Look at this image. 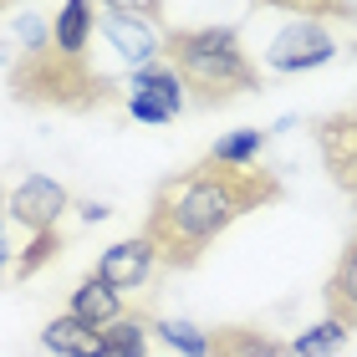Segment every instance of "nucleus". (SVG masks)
<instances>
[{"label": "nucleus", "instance_id": "obj_1", "mask_svg": "<svg viewBox=\"0 0 357 357\" xmlns=\"http://www.w3.org/2000/svg\"><path fill=\"white\" fill-rule=\"evenodd\" d=\"M281 194H286V184H281L275 169H261V164L235 169V164L199 158V164L169 174L153 189L138 235L153 245L158 266L194 271L230 225H240L255 209L281 204Z\"/></svg>", "mask_w": 357, "mask_h": 357}, {"label": "nucleus", "instance_id": "obj_2", "mask_svg": "<svg viewBox=\"0 0 357 357\" xmlns=\"http://www.w3.org/2000/svg\"><path fill=\"white\" fill-rule=\"evenodd\" d=\"M21 56L10 61L6 87L21 107H46V112H92L118 102L123 87L102 77L87 56H67L52 46V26H41L36 15L21 21Z\"/></svg>", "mask_w": 357, "mask_h": 357}, {"label": "nucleus", "instance_id": "obj_3", "mask_svg": "<svg viewBox=\"0 0 357 357\" xmlns=\"http://www.w3.org/2000/svg\"><path fill=\"white\" fill-rule=\"evenodd\" d=\"M164 61L178 72L189 107H225L261 92V67L250 61L235 26H169Z\"/></svg>", "mask_w": 357, "mask_h": 357}, {"label": "nucleus", "instance_id": "obj_4", "mask_svg": "<svg viewBox=\"0 0 357 357\" xmlns=\"http://www.w3.org/2000/svg\"><path fill=\"white\" fill-rule=\"evenodd\" d=\"M72 209V189L52 174H26L21 184L10 189L6 199V215L21 225L26 235H41V230H61V215Z\"/></svg>", "mask_w": 357, "mask_h": 357}, {"label": "nucleus", "instance_id": "obj_5", "mask_svg": "<svg viewBox=\"0 0 357 357\" xmlns=\"http://www.w3.org/2000/svg\"><path fill=\"white\" fill-rule=\"evenodd\" d=\"M332 56H337V36L327 31V21H291L266 52L271 72H317Z\"/></svg>", "mask_w": 357, "mask_h": 357}, {"label": "nucleus", "instance_id": "obj_6", "mask_svg": "<svg viewBox=\"0 0 357 357\" xmlns=\"http://www.w3.org/2000/svg\"><path fill=\"white\" fill-rule=\"evenodd\" d=\"M97 31L118 46V52L133 61V67H149V61H164V26L143 21V15H128V10H102L97 15Z\"/></svg>", "mask_w": 357, "mask_h": 357}, {"label": "nucleus", "instance_id": "obj_7", "mask_svg": "<svg viewBox=\"0 0 357 357\" xmlns=\"http://www.w3.org/2000/svg\"><path fill=\"white\" fill-rule=\"evenodd\" d=\"M153 266H158V255H153V245L143 235H128V240H118V245H107L102 250V261H97V281H107L112 291H138L143 281L153 275Z\"/></svg>", "mask_w": 357, "mask_h": 357}, {"label": "nucleus", "instance_id": "obj_8", "mask_svg": "<svg viewBox=\"0 0 357 357\" xmlns=\"http://www.w3.org/2000/svg\"><path fill=\"white\" fill-rule=\"evenodd\" d=\"M41 347L56 352V357H107V337H102V327L61 312L41 327Z\"/></svg>", "mask_w": 357, "mask_h": 357}, {"label": "nucleus", "instance_id": "obj_9", "mask_svg": "<svg viewBox=\"0 0 357 357\" xmlns=\"http://www.w3.org/2000/svg\"><path fill=\"white\" fill-rule=\"evenodd\" d=\"M321 301H327V317L332 321H342L347 332H357V225H352L347 245H342V255H337V266L327 275Z\"/></svg>", "mask_w": 357, "mask_h": 357}, {"label": "nucleus", "instance_id": "obj_10", "mask_svg": "<svg viewBox=\"0 0 357 357\" xmlns=\"http://www.w3.org/2000/svg\"><path fill=\"white\" fill-rule=\"evenodd\" d=\"M209 357H291V342L271 337L266 327H250V321H230V327L209 332Z\"/></svg>", "mask_w": 357, "mask_h": 357}, {"label": "nucleus", "instance_id": "obj_11", "mask_svg": "<svg viewBox=\"0 0 357 357\" xmlns=\"http://www.w3.org/2000/svg\"><path fill=\"white\" fill-rule=\"evenodd\" d=\"M317 153H321V164H327L332 178L347 164H357V107H342V112L317 123Z\"/></svg>", "mask_w": 357, "mask_h": 357}, {"label": "nucleus", "instance_id": "obj_12", "mask_svg": "<svg viewBox=\"0 0 357 357\" xmlns=\"http://www.w3.org/2000/svg\"><path fill=\"white\" fill-rule=\"evenodd\" d=\"M67 312L82 317V321H92V327H112L118 317H128V312H123V291H112L107 281H97V275H87V281L72 291Z\"/></svg>", "mask_w": 357, "mask_h": 357}, {"label": "nucleus", "instance_id": "obj_13", "mask_svg": "<svg viewBox=\"0 0 357 357\" xmlns=\"http://www.w3.org/2000/svg\"><path fill=\"white\" fill-rule=\"evenodd\" d=\"M92 31H97L92 0H67V6L56 10V21H52V46H56V52H67V56H87Z\"/></svg>", "mask_w": 357, "mask_h": 357}, {"label": "nucleus", "instance_id": "obj_14", "mask_svg": "<svg viewBox=\"0 0 357 357\" xmlns=\"http://www.w3.org/2000/svg\"><path fill=\"white\" fill-rule=\"evenodd\" d=\"M128 92H149V97H158L174 118L189 107V92H184V82H178V72L169 67V61H149V67H138L133 72V82H128Z\"/></svg>", "mask_w": 357, "mask_h": 357}, {"label": "nucleus", "instance_id": "obj_15", "mask_svg": "<svg viewBox=\"0 0 357 357\" xmlns=\"http://www.w3.org/2000/svg\"><path fill=\"white\" fill-rule=\"evenodd\" d=\"M266 128H240V133H225L215 149H209L204 158H215V164H235V169H245V164H261V153H266Z\"/></svg>", "mask_w": 357, "mask_h": 357}, {"label": "nucleus", "instance_id": "obj_16", "mask_svg": "<svg viewBox=\"0 0 357 357\" xmlns=\"http://www.w3.org/2000/svg\"><path fill=\"white\" fill-rule=\"evenodd\" d=\"M347 327L342 321H332V317H321L317 327H306L301 337H291V357H332V352H342L347 347Z\"/></svg>", "mask_w": 357, "mask_h": 357}, {"label": "nucleus", "instance_id": "obj_17", "mask_svg": "<svg viewBox=\"0 0 357 357\" xmlns=\"http://www.w3.org/2000/svg\"><path fill=\"white\" fill-rule=\"evenodd\" d=\"M149 332L164 347H174L178 357H209V332L194 327V321H158V317H149Z\"/></svg>", "mask_w": 357, "mask_h": 357}, {"label": "nucleus", "instance_id": "obj_18", "mask_svg": "<svg viewBox=\"0 0 357 357\" xmlns=\"http://www.w3.org/2000/svg\"><path fill=\"white\" fill-rule=\"evenodd\" d=\"M107 337V357H149V317H118L112 327H102Z\"/></svg>", "mask_w": 357, "mask_h": 357}, {"label": "nucleus", "instance_id": "obj_19", "mask_svg": "<svg viewBox=\"0 0 357 357\" xmlns=\"http://www.w3.org/2000/svg\"><path fill=\"white\" fill-rule=\"evenodd\" d=\"M61 255V230H41V235H31V245L15 255V281H36V275L46 271Z\"/></svg>", "mask_w": 357, "mask_h": 357}, {"label": "nucleus", "instance_id": "obj_20", "mask_svg": "<svg viewBox=\"0 0 357 357\" xmlns=\"http://www.w3.org/2000/svg\"><path fill=\"white\" fill-rule=\"evenodd\" d=\"M250 6L291 10L296 21H337V15H342V0H250Z\"/></svg>", "mask_w": 357, "mask_h": 357}, {"label": "nucleus", "instance_id": "obj_21", "mask_svg": "<svg viewBox=\"0 0 357 357\" xmlns=\"http://www.w3.org/2000/svg\"><path fill=\"white\" fill-rule=\"evenodd\" d=\"M123 102H128V112H133L138 123H149V128H164V123L174 118V112H169L164 102H158V97H149V92H128Z\"/></svg>", "mask_w": 357, "mask_h": 357}, {"label": "nucleus", "instance_id": "obj_22", "mask_svg": "<svg viewBox=\"0 0 357 357\" xmlns=\"http://www.w3.org/2000/svg\"><path fill=\"white\" fill-rule=\"evenodd\" d=\"M102 10H128V15H143V21L164 26V0H102Z\"/></svg>", "mask_w": 357, "mask_h": 357}, {"label": "nucleus", "instance_id": "obj_23", "mask_svg": "<svg viewBox=\"0 0 357 357\" xmlns=\"http://www.w3.org/2000/svg\"><path fill=\"white\" fill-rule=\"evenodd\" d=\"M332 184H337V189H342V194H347V199H357V164H347L342 174H337V178H332Z\"/></svg>", "mask_w": 357, "mask_h": 357}, {"label": "nucleus", "instance_id": "obj_24", "mask_svg": "<svg viewBox=\"0 0 357 357\" xmlns=\"http://www.w3.org/2000/svg\"><path fill=\"white\" fill-rule=\"evenodd\" d=\"M107 215H112L107 204H82V220H107Z\"/></svg>", "mask_w": 357, "mask_h": 357}, {"label": "nucleus", "instance_id": "obj_25", "mask_svg": "<svg viewBox=\"0 0 357 357\" xmlns=\"http://www.w3.org/2000/svg\"><path fill=\"white\" fill-rule=\"evenodd\" d=\"M10 271V245H6V230H0V275Z\"/></svg>", "mask_w": 357, "mask_h": 357}, {"label": "nucleus", "instance_id": "obj_26", "mask_svg": "<svg viewBox=\"0 0 357 357\" xmlns=\"http://www.w3.org/2000/svg\"><path fill=\"white\" fill-rule=\"evenodd\" d=\"M6 6H21V0H0V10H6Z\"/></svg>", "mask_w": 357, "mask_h": 357}]
</instances>
